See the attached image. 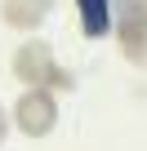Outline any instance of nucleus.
<instances>
[{
    "label": "nucleus",
    "mask_w": 147,
    "mask_h": 151,
    "mask_svg": "<svg viewBox=\"0 0 147 151\" xmlns=\"http://www.w3.org/2000/svg\"><path fill=\"white\" fill-rule=\"evenodd\" d=\"M76 9H80L89 36H107V27H112V5L107 0H76Z\"/></svg>",
    "instance_id": "1"
}]
</instances>
